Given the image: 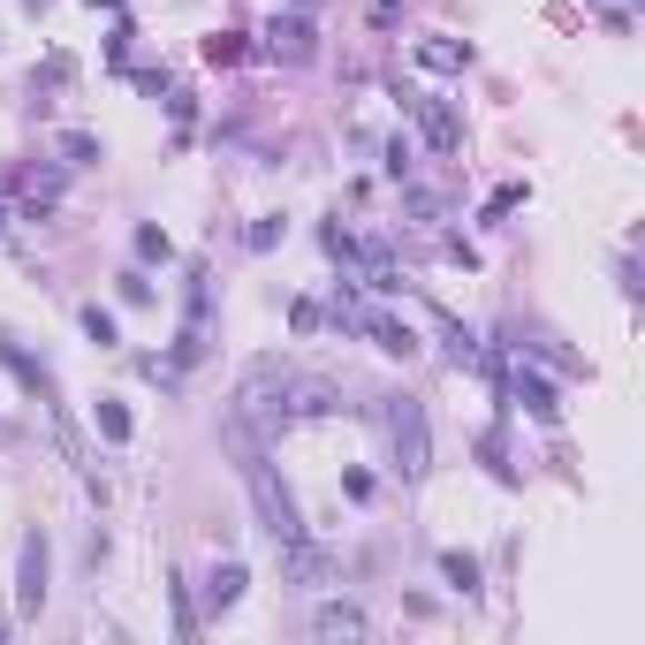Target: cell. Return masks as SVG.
<instances>
[{
  "mask_svg": "<svg viewBox=\"0 0 645 645\" xmlns=\"http://www.w3.org/2000/svg\"><path fill=\"white\" fill-rule=\"evenodd\" d=\"M418 69H433V77H464V69H472V46H456V39H418Z\"/></svg>",
  "mask_w": 645,
  "mask_h": 645,
  "instance_id": "52a82bcc",
  "label": "cell"
},
{
  "mask_svg": "<svg viewBox=\"0 0 645 645\" xmlns=\"http://www.w3.org/2000/svg\"><path fill=\"white\" fill-rule=\"evenodd\" d=\"M16 607H23V615H39V607H46V532H31V539H23V569H16Z\"/></svg>",
  "mask_w": 645,
  "mask_h": 645,
  "instance_id": "5b68a950",
  "label": "cell"
},
{
  "mask_svg": "<svg viewBox=\"0 0 645 645\" xmlns=\"http://www.w3.org/2000/svg\"><path fill=\"white\" fill-rule=\"evenodd\" d=\"M77 319H85V335H91V343H99V349H115V343H122V327H115V311H99V304H85Z\"/></svg>",
  "mask_w": 645,
  "mask_h": 645,
  "instance_id": "8fae6325",
  "label": "cell"
},
{
  "mask_svg": "<svg viewBox=\"0 0 645 645\" xmlns=\"http://www.w3.org/2000/svg\"><path fill=\"white\" fill-rule=\"evenodd\" d=\"M403 115L426 129V145L440 152V160H448V152H464V115H456L440 91H403Z\"/></svg>",
  "mask_w": 645,
  "mask_h": 645,
  "instance_id": "7a4b0ae2",
  "label": "cell"
},
{
  "mask_svg": "<svg viewBox=\"0 0 645 645\" xmlns=\"http://www.w3.org/2000/svg\"><path fill=\"white\" fill-rule=\"evenodd\" d=\"M236 601H244V562H214V569H206V607L228 615Z\"/></svg>",
  "mask_w": 645,
  "mask_h": 645,
  "instance_id": "ba28073f",
  "label": "cell"
},
{
  "mask_svg": "<svg viewBox=\"0 0 645 645\" xmlns=\"http://www.w3.org/2000/svg\"><path fill=\"white\" fill-rule=\"evenodd\" d=\"M137 258H145V266H168V258H175L168 228H152V220H145V228H137Z\"/></svg>",
  "mask_w": 645,
  "mask_h": 645,
  "instance_id": "7c38bea8",
  "label": "cell"
},
{
  "mask_svg": "<svg viewBox=\"0 0 645 645\" xmlns=\"http://www.w3.org/2000/svg\"><path fill=\"white\" fill-rule=\"evenodd\" d=\"M311 631H319V638H365V615H357L349 601H327L319 615H311Z\"/></svg>",
  "mask_w": 645,
  "mask_h": 645,
  "instance_id": "9c48e42d",
  "label": "cell"
},
{
  "mask_svg": "<svg viewBox=\"0 0 645 645\" xmlns=\"http://www.w3.org/2000/svg\"><path fill=\"white\" fill-rule=\"evenodd\" d=\"M486 373H494V380L509 387V403H516V410H532V418H539V426H555V418H562L555 387L539 380V373H524V357H494V365H486Z\"/></svg>",
  "mask_w": 645,
  "mask_h": 645,
  "instance_id": "3957f363",
  "label": "cell"
},
{
  "mask_svg": "<svg viewBox=\"0 0 645 645\" xmlns=\"http://www.w3.org/2000/svg\"><path fill=\"white\" fill-rule=\"evenodd\" d=\"M53 152H61V175H77V168H91V160H107V145H99L91 129H69Z\"/></svg>",
  "mask_w": 645,
  "mask_h": 645,
  "instance_id": "30bf717a",
  "label": "cell"
},
{
  "mask_svg": "<svg viewBox=\"0 0 645 645\" xmlns=\"http://www.w3.org/2000/svg\"><path fill=\"white\" fill-rule=\"evenodd\" d=\"M516 206H524V182H509V190H494V198H486V220H502V214H516Z\"/></svg>",
  "mask_w": 645,
  "mask_h": 645,
  "instance_id": "2e32d148",
  "label": "cell"
},
{
  "mask_svg": "<svg viewBox=\"0 0 645 645\" xmlns=\"http://www.w3.org/2000/svg\"><path fill=\"white\" fill-rule=\"evenodd\" d=\"M206 61H214V69L244 61V31H214V39H206Z\"/></svg>",
  "mask_w": 645,
  "mask_h": 645,
  "instance_id": "5bb4252c",
  "label": "cell"
},
{
  "mask_svg": "<svg viewBox=\"0 0 645 645\" xmlns=\"http://www.w3.org/2000/svg\"><path fill=\"white\" fill-rule=\"evenodd\" d=\"M403 16V0H373V23H395Z\"/></svg>",
  "mask_w": 645,
  "mask_h": 645,
  "instance_id": "e0dca14e",
  "label": "cell"
},
{
  "mask_svg": "<svg viewBox=\"0 0 645 645\" xmlns=\"http://www.w3.org/2000/svg\"><path fill=\"white\" fill-rule=\"evenodd\" d=\"M387 410V448H395V472L403 478H426V456H433V440H426V410L410 403V395H380Z\"/></svg>",
  "mask_w": 645,
  "mask_h": 645,
  "instance_id": "6da1fadb",
  "label": "cell"
},
{
  "mask_svg": "<svg viewBox=\"0 0 645 645\" xmlns=\"http://www.w3.org/2000/svg\"><path fill=\"white\" fill-rule=\"evenodd\" d=\"M266 53L289 61V69H304V61L319 53V31H311L304 16H274V23H266Z\"/></svg>",
  "mask_w": 645,
  "mask_h": 645,
  "instance_id": "277c9868",
  "label": "cell"
},
{
  "mask_svg": "<svg viewBox=\"0 0 645 645\" xmlns=\"http://www.w3.org/2000/svg\"><path fill=\"white\" fill-rule=\"evenodd\" d=\"M91 8H115V0H91Z\"/></svg>",
  "mask_w": 645,
  "mask_h": 645,
  "instance_id": "d6986e66",
  "label": "cell"
},
{
  "mask_svg": "<svg viewBox=\"0 0 645 645\" xmlns=\"http://www.w3.org/2000/svg\"><path fill=\"white\" fill-rule=\"evenodd\" d=\"M440 577H448L456 593H478V562L472 555H440Z\"/></svg>",
  "mask_w": 645,
  "mask_h": 645,
  "instance_id": "4fadbf2b",
  "label": "cell"
},
{
  "mask_svg": "<svg viewBox=\"0 0 645 645\" xmlns=\"http://www.w3.org/2000/svg\"><path fill=\"white\" fill-rule=\"evenodd\" d=\"M0 365L16 373V387H23V395H39V403H53V373H46L39 357H23V349L8 343V335H0Z\"/></svg>",
  "mask_w": 645,
  "mask_h": 645,
  "instance_id": "8992f818",
  "label": "cell"
},
{
  "mask_svg": "<svg viewBox=\"0 0 645 645\" xmlns=\"http://www.w3.org/2000/svg\"><path fill=\"white\" fill-rule=\"evenodd\" d=\"M0 228H8V198H0Z\"/></svg>",
  "mask_w": 645,
  "mask_h": 645,
  "instance_id": "ac0fdd59",
  "label": "cell"
},
{
  "mask_svg": "<svg viewBox=\"0 0 645 645\" xmlns=\"http://www.w3.org/2000/svg\"><path fill=\"white\" fill-rule=\"evenodd\" d=\"M99 433H107V440H129V410L122 403H99Z\"/></svg>",
  "mask_w": 645,
  "mask_h": 645,
  "instance_id": "9a60e30c",
  "label": "cell"
}]
</instances>
